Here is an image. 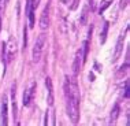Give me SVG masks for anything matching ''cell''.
<instances>
[{
    "label": "cell",
    "mask_w": 130,
    "mask_h": 126,
    "mask_svg": "<svg viewBox=\"0 0 130 126\" xmlns=\"http://www.w3.org/2000/svg\"><path fill=\"white\" fill-rule=\"evenodd\" d=\"M64 94H66V111L73 123H77L79 119V89L77 85L75 77L70 78L64 77Z\"/></svg>",
    "instance_id": "6da1fadb"
},
{
    "label": "cell",
    "mask_w": 130,
    "mask_h": 126,
    "mask_svg": "<svg viewBox=\"0 0 130 126\" xmlns=\"http://www.w3.org/2000/svg\"><path fill=\"white\" fill-rule=\"evenodd\" d=\"M45 34L44 33H41L40 36L37 37V40H36V43H34V47H33V62L34 63H37V62H40V59H41V55H43V48H44V45H45Z\"/></svg>",
    "instance_id": "7a4b0ae2"
},
{
    "label": "cell",
    "mask_w": 130,
    "mask_h": 126,
    "mask_svg": "<svg viewBox=\"0 0 130 126\" xmlns=\"http://www.w3.org/2000/svg\"><path fill=\"white\" fill-rule=\"evenodd\" d=\"M123 44H125V34L122 33L121 36L118 37L117 45H115V50H114V55H112V63H115L121 58L122 52H123Z\"/></svg>",
    "instance_id": "3957f363"
},
{
    "label": "cell",
    "mask_w": 130,
    "mask_h": 126,
    "mask_svg": "<svg viewBox=\"0 0 130 126\" xmlns=\"http://www.w3.org/2000/svg\"><path fill=\"white\" fill-rule=\"evenodd\" d=\"M7 104H8L7 96H6V94H3V99H2V108H0V125H2V126H7V125H8V115H7Z\"/></svg>",
    "instance_id": "277c9868"
},
{
    "label": "cell",
    "mask_w": 130,
    "mask_h": 126,
    "mask_svg": "<svg viewBox=\"0 0 130 126\" xmlns=\"http://www.w3.org/2000/svg\"><path fill=\"white\" fill-rule=\"evenodd\" d=\"M34 90H36V82H33L29 88L25 89V92H23V97H22V103H23V106H25V107L30 106L31 100H33V96H34Z\"/></svg>",
    "instance_id": "5b68a950"
},
{
    "label": "cell",
    "mask_w": 130,
    "mask_h": 126,
    "mask_svg": "<svg viewBox=\"0 0 130 126\" xmlns=\"http://www.w3.org/2000/svg\"><path fill=\"white\" fill-rule=\"evenodd\" d=\"M48 26H50V4H47L44 7L41 17H40V29L47 30Z\"/></svg>",
    "instance_id": "8992f818"
},
{
    "label": "cell",
    "mask_w": 130,
    "mask_h": 126,
    "mask_svg": "<svg viewBox=\"0 0 130 126\" xmlns=\"http://www.w3.org/2000/svg\"><path fill=\"white\" fill-rule=\"evenodd\" d=\"M15 51H17V43L14 40V37H11L8 40V44L6 45V54H7V62H11L14 56H15Z\"/></svg>",
    "instance_id": "52a82bcc"
},
{
    "label": "cell",
    "mask_w": 130,
    "mask_h": 126,
    "mask_svg": "<svg viewBox=\"0 0 130 126\" xmlns=\"http://www.w3.org/2000/svg\"><path fill=\"white\" fill-rule=\"evenodd\" d=\"M45 86L48 89V97H47V103L52 107L54 106V101H55V96H54V85H52V80L50 77L45 78Z\"/></svg>",
    "instance_id": "ba28073f"
},
{
    "label": "cell",
    "mask_w": 130,
    "mask_h": 126,
    "mask_svg": "<svg viewBox=\"0 0 130 126\" xmlns=\"http://www.w3.org/2000/svg\"><path fill=\"white\" fill-rule=\"evenodd\" d=\"M81 66H82V58H81V51H78L75 54L74 62H73V74H74V77L78 75V73L81 70Z\"/></svg>",
    "instance_id": "9c48e42d"
},
{
    "label": "cell",
    "mask_w": 130,
    "mask_h": 126,
    "mask_svg": "<svg viewBox=\"0 0 130 126\" xmlns=\"http://www.w3.org/2000/svg\"><path fill=\"white\" fill-rule=\"evenodd\" d=\"M27 6H26V12H27V18H29V26L30 27H34L36 26V21H34V11L36 10L31 7L30 4V0H27Z\"/></svg>",
    "instance_id": "30bf717a"
},
{
    "label": "cell",
    "mask_w": 130,
    "mask_h": 126,
    "mask_svg": "<svg viewBox=\"0 0 130 126\" xmlns=\"http://www.w3.org/2000/svg\"><path fill=\"white\" fill-rule=\"evenodd\" d=\"M119 113H121V108H119V104H115V106L112 107V110H111V114H110V121H108V123H110V125H115V122H117L118 117H119Z\"/></svg>",
    "instance_id": "8fae6325"
},
{
    "label": "cell",
    "mask_w": 130,
    "mask_h": 126,
    "mask_svg": "<svg viewBox=\"0 0 130 126\" xmlns=\"http://www.w3.org/2000/svg\"><path fill=\"white\" fill-rule=\"evenodd\" d=\"M81 58H82V63H85L86 62V59H88V52H89V40H86L84 41V44H82V48H81Z\"/></svg>",
    "instance_id": "7c38bea8"
},
{
    "label": "cell",
    "mask_w": 130,
    "mask_h": 126,
    "mask_svg": "<svg viewBox=\"0 0 130 126\" xmlns=\"http://www.w3.org/2000/svg\"><path fill=\"white\" fill-rule=\"evenodd\" d=\"M108 22H104V26H103V32L100 33V43L104 44L105 40H107V33H108Z\"/></svg>",
    "instance_id": "4fadbf2b"
},
{
    "label": "cell",
    "mask_w": 130,
    "mask_h": 126,
    "mask_svg": "<svg viewBox=\"0 0 130 126\" xmlns=\"http://www.w3.org/2000/svg\"><path fill=\"white\" fill-rule=\"evenodd\" d=\"M88 14H89V6L86 4L82 10V14H81V23H82V25H85L88 22Z\"/></svg>",
    "instance_id": "5bb4252c"
},
{
    "label": "cell",
    "mask_w": 130,
    "mask_h": 126,
    "mask_svg": "<svg viewBox=\"0 0 130 126\" xmlns=\"http://www.w3.org/2000/svg\"><path fill=\"white\" fill-rule=\"evenodd\" d=\"M127 70H129V62H126L125 65H123V66H121V69L118 70L117 77H118V78H121V77L126 75V74H127Z\"/></svg>",
    "instance_id": "9a60e30c"
},
{
    "label": "cell",
    "mask_w": 130,
    "mask_h": 126,
    "mask_svg": "<svg viewBox=\"0 0 130 126\" xmlns=\"http://www.w3.org/2000/svg\"><path fill=\"white\" fill-rule=\"evenodd\" d=\"M11 106H12V117H14V121H15V118H17V114H18V107H17V100H15V97L12 99V103H11Z\"/></svg>",
    "instance_id": "2e32d148"
},
{
    "label": "cell",
    "mask_w": 130,
    "mask_h": 126,
    "mask_svg": "<svg viewBox=\"0 0 130 126\" xmlns=\"http://www.w3.org/2000/svg\"><path fill=\"white\" fill-rule=\"evenodd\" d=\"M4 4H6V0H0V27H2V17H3V12H4Z\"/></svg>",
    "instance_id": "e0dca14e"
},
{
    "label": "cell",
    "mask_w": 130,
    "mask_h": 126,
    "mask_svg": "<svg viewBox=\"0 0 130 126\" xmlns=\"http://www.w3.org/2000/svg\"><path fill=\"white\" fill-rule=\"evenodd\" d=\"M110 4H111V2H110V0H107V2H104L103 4H101V7H100L99 12H100V14H101V12H104V11H105V8H108V6H110Z\"/></svg>",
    "instance_id": "ac0fdd59"
},
{
    "label": "cell",
    "mask_w": 130,
    "mask_h": 126,
    "mask_svg": "<svg viewBox=\"0 0 130 126\" xmlns=\"http://www.w3.org/2000/svg\"><path fill=\"white\" fill-rule=\"evenodd\" d=\"M27 45V27L25 26V29H23V50L26 48Z\"/></svg>",
    "instance_id": "d6986e66"
},
{
    "label": "cell",
    "mask_w": 130,
    "mask_h": 126,
    "mask_svg": "<svg viewBox=\"0 0 130 126\" xmlns=\"http://www.w3.org/2000/svg\"><path fill=\"white\" fill-rule=\"evenodd\" d=\"M40 2L41 0H30V4H31V7H33L34 10H37L38 6H40Z\"/></svg>",
    "instance_id": "ffe728a7"
},
{
    "label": "cell",
    "mask_w": 130,
    "mask_h": 126,
    "mask_svg": "<svg viewBox=\"0 0 130 126\" xmlns=\"http://www.w3.org/2000/svg\"><path fill=\"white\" fill-rule=\"evenodd\" d=\"M123 96L127 99L129 97V81H126L125 82V90H123Z\"/></svg>",
    "instance_id": "44dd1931"
},
{
    "label": "cell",
    "mask_w": 130,
    "mask_h": 126,
    "mask_svg": "<svg viewBox=\"0 0 130 126\" xmlns=\"http://www.w3.org/2000/svg\"><path fill=\"white\" fill-rule=\"evenodd\" d=\"M81 0H73V4H71V10H77L78 8V4H79Z\"/></svg>",
    "instance_id": "7402d4cb"
},
{
    "label": "cell",
    "mask_w": 130,
    "mask_h": 126,
    "mask_svg": "<svg viewBox=\"0 0 130 126\" xmlns=\"http://www.w3.org/2000/svg\"><path fill=\"white\" fill-rule=\"evenodd\" d=\"M127 2H129V0H121V10H125V8H126Z\"/></svg>",
    "instance_id": "603a6c76"
},
{
    "label": "cell",
    "mask_w": 130,
    "mask_h": 126,
    "mask_svg": "<svg viewBox=\"0 0 130 126\" xmlns=\"http://www.w3.org/2000/svg\"><path fill=\"white\" fill-rule=\"evenodd\" d=\"M89 7H90V11H92V10L94 8V0H89Z\"/></svg>",
    "instance_id": "cb8c5ba5"
},
{
    "label": "cell",
    "mask_w": 130,
    "mask_h": 126,
    "mask_svg": "<svg viewBox=\"0 0 130 126\" xmlns=\"http://www.w3.org/2000/svg\"><path fill=\"white\" fill-rule=\"evenodd\" d=\"M6 2H8V0H6Z\"/></svg>",
    "instance_id": "d4e9b609"
}]
</instances>
